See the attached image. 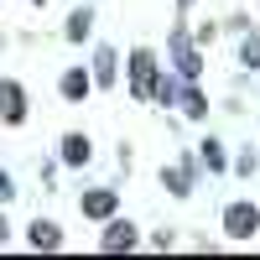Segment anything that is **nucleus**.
I'll list each match as a JSON object with an SVG mask.
<instances>
[{"label": "nucleus", "mask_w": 260, "mask_h": 260, "mask_svg": "<svg viewBox=\"0 0 260 260\" xmlns=\"http://www.w3.org/2000/svg\"><path fill=\"white\" fill-rule=\"evenodd\" d=\"M156 52H151V47H136V52H130V94H136V99H151V94H156Z\"/></svg>", "instance_id": "f257e3e1"}, {"label": "nucleus", "mask_w": 260, "mask_h": 260, "mask_svg": "<svg viewBox=\"0 0 260 260\" xmlns=\"http://www.w3.org/2000/svg\"><path fill=\"white\" fill-rule=\"evenodd\" d=\"M255 229H260V208L255 203H229L224 208V234L229 240H250Z\"/></svg>", "instance_id": "f03ea898"}, {"label": "nucleus", "mask_w": 260, "mask_h": 260, "mask_svg": "<svg viewBox=\"0 0 260 260\" xmlns=\"http://www.w3.org/2000/svg\"><path fill=\"white\" fill-rule=\"evenodd\" d=\"M172 57H177V73H182V78H198V73H203V57H198V47L187 42L182 26L172 31Z\"/></svg>", "instance_id": "7ed1b4c3"}, {"label": "nucleus", "mask_w": 260, "mask_h": 260, "mask_svg": "<svg viewBox=\"0 0 260 260\" xmlns=\"http://www.w3.org/2000/svg\"><path fill=\"white\" fill-rule=\"evenodd\" d=\"M0 115H6V125H21V120H26V94H21L16 78H0Z\"/></svg>", "instance_id": "20e7f679"}, {"label": "nucleus", "mask_w": 260, "mask_h": 260, "mask_svg": "<svg viewBox=\"0 0 260 260\" xmlns=\"http://www.w3.org/2000/svg\"><path fill=\"white\" fill-rule=\"evenodd\" d=\"M57 89H62V99H68V104H83V99H89V89H94V73L68 68V73L57 78Z\"/></svg>", "instance_id": "39448f33"}, {"label": "nucleus", "mask_w": 260, "mask_h": 260, "mask_svg": "<svg viewBox=\"0 0 260 260\" xmlns=\"http://www.w3.org/2000/svg\"><path fill=\"white\" fill-rule=\"evenodd\" d=\"M115 187H94V192H83V198H78V208L83 213H89V219H110V213H115Z\"/></svg>", "instance_id": "423d86ee"}, {"label": "nucleus", "mask_w": 260, "mask_h": 260, "mask_svg": "<svg viewBox=\"0 0 260 260\" xmlns=\"http://www.w3.org/2000/svg\"><path fill=\"white\" fill-rule=\"evenodd\" d=\"M99 245H104V250H136V224L110 213V229H104V240H99Z\"/></svg>", "instance_id": "0eeeda50"}, {"label": "nucleus", "mask_w": 260, "mask_h": 260, "mask_svg": "<svg viewBox=\"0 0 260 260\" xmlns=\"http://www.w3.org/2000/svg\"><path fill=\"white\" fill-rule=\"evenodd\" d=\"M26 245H31V250H57V245H62V229H57L52 219H37V224L26 229Z\"/></svg>", "instance_id": "6e6552de"}, {"label": "nucleus", "mask_w": 260, "mask_h": 260, "mask_svg": "<svg viewBox=\"0 0 260 260\" xmlns=\"http://www.w3.org/2000/svg\"><path fill=\"white\" fill-rule=\"evenodd\" d=\"M161 182L172 187V198H187V192H192V161H177V167H167V172H161Z\"/></svg>", "instance_id": "1a4fd4ad"}, {"label": "nucleus", "mask_w": 260, "mask_h": 260, "mask_svg": "<svg viewBox=\"0 0 260 260\" xmlns=\"http://www.w3.org/2000/svg\"><path fill=\"white\" fill-rule=\"evenodd\" d=\"M89 73H94V83H104V89H110V83H115V73H120V57H115V47H99Z\"/></svg>", "instance_id": "9d476101"}, {"label": "nucleus", "mask_w": 260, "mask_h": 260, "mask_svg": "<svg viewBox=\"0 0 260 260\" xmlns=\"http://www.w3.org/2000/svg\"><path fill=\"white\" fill-rule=\"evenodd\" d=\"M89 31H94V11H89V6H78V11L68 16V26H62V37H68V42H83Z\"/></svg>", "instance_id": "9b49d317"}, {"label": "nucleus", "mask_w": 260, "mask_h": 260, "mask_svg": "<svg viewBox=\"0 0 260 260\" xmlns=\"http://www.w3.org/2000/svg\"><path fill=\"white\" fill-rule=\"evenodd\" d=\"M62 161H68V167H83V161H89V136H78V130H73V136H62Z\"/></svg>", "instance_id": "f8f14e48"}, {"label": "nucleus", "mask_w": 260, "mask_h": 260, "mask_svg": "<svg viewBox=\"0 0 260 260\" xmlns=\"http://www.w3.org/2000/svg\"><path fill=\"white\" fill-rule=\"evenodd\" d=\"M198 161H203L208 172H224V146H219V141H213V136H208V141L198 146Z\"/></svg>", "instance_id": "ddd939ff"}, {"label": "nucleus", "mask_w": 260, "mask_h": 260, "mask_svg": "<svg viewBox=\"0 0 260 260\" xmlns=\"http://www.w3.org/2000/svg\"><path fill=\"white\" fill-rule=\"evenodd\" d=\"M182 115H187V120H203V115H208V99H203L198 89H182Z\"/></svg>", "instance_id": "4468645a"}, {"label": "nucleus", "mask_w": 260, "mask_h": 260, "mask_svg": "<svg viewBox=\"0 0 260 260\" xmlns=\"http://www.w3.org/2000/svg\"><path fill=\"white\" fill-rule=\"evenodd\" d=\"M151 99H161V104H172V99H182V83H177V78L167 73V78H156V94H151Z\"/></svg>", "instance_id": "2eb2a0df"}, {"label": "nucleus", "mask_w": 260, "mask_h": 260, "mask_svg": "<svg viewBox=\"0 0 260 260\" xmlns=\"http://www.w3.org/2000/svg\"><path fill=\"white\" fill-rule=\"evenodd\" d=\"M240 62H245V68H260V31H255V37H245V47H240Z\"/></svg>", "instance_id": "dca6fc26"}, {"label": "nucleus", "mask_w": 260, "mask_h": 260, "mask_svg": "<svg viewBox=\"0 0 260 260\" xmlns=\"http://www.w3.org/2000/svg\"><path fill=\"white\" fill-rule=\"evenodd\" d=\"M11 192H16V182H11V172H0V203H6Z\"/></svg>", "instance_id": "f3484780"}, {"label": "nucleus", "mask_w": 260, "mask_h": 260, "mask_svg": "<svg viewBox=\"0 0 260 260\" xmlns=\"http://www.w3.org/2000/svg\"><path fill=\"white\" fill-rule=\"evenodd\" d=\"M6 229H11V224H6V219H0V245H6Z\"/></svg>", "instance_id": "a211bd4d"}, {"label": "nucleus", "mask_w": 260, "mask_h": 260, "mask_svg": "<svg viewBox=\"0 0 260 260\" xmlns=\"http://www.w3.org/2000/svg\"><path fill=\"white\" fill-rule=\"evenodd\" d=\"M182 6H192V0H182Z\"/></svg>", "instance_id": "6ab92c4d"}, {"label": "nucleus", "mask_w": 260, "mask_h": 260, "mask_svg": "<svg viewBox=\"0 0 260 260\" xmlns=\"http://www.w3.org/2000/svg\"><path fill=\"white\" fill-rule=\"evenodd\" d=\"M37 6H42V0H37Z\"/></svg>", "instance_id": "aec40b11"}]
</instances>
